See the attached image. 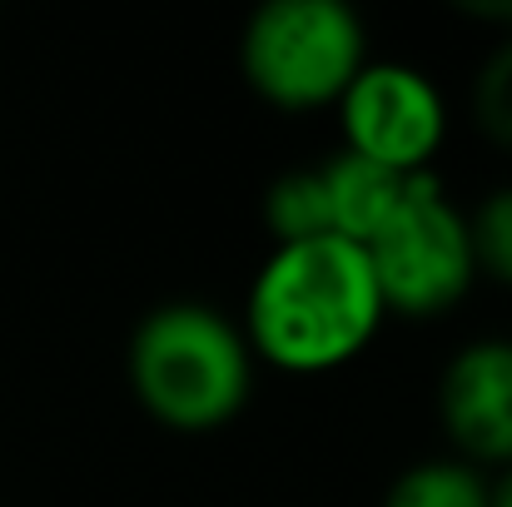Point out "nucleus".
I'll use <instances>...</instances> for the list:
<instances>
[{
  "label": "nucleus",
  "instance_id": "nucleus-3",
  "mask_svg": "<svg viewBox=\"0 0 512 507\" xmlns=\"http://www.w3.org/2000/svg\"><path fill=\"white\" fill-rule=\"evenodd\" d=\"M239 60L264 100L329 105L363 70V20L348 0H264L244 25Z\"/></svg>",
  "mask_w": 512,
  "mask_h": 507
},
{
  "label": "nucleus",
  "instance_id": "nucleus-6",
  "mask_svg": "<svg viewBox=\"0 0 512 507\" xmlns=\"http://www.w3.org/2000/svg\"><path fill=\"white\" fill-rule=\"evenodd\" d=\"M438 413L463 453L483 463H512V343H463L443 368Z\"/></svg>",
  "mask_w": 512,
  "mask_h": 507
},
{
  "label": "nucleus",
  "instance_id": "nucleus-11",
  "mask_svg": "<svg viewBox=\"0 0 512 507\" xmlns=\"http://www.w3.org/2000/svg\"><path fill=\"white\" fill-rule=\"evenodd\" d=\"M468 234H473V259L478 269L498 274L512 284V184L493 189L483 199V209L468 219Z\"/></svg>",
  "mask_w": 512,
  "mask_h": 507
},
{
  "label": "nucleus",
  "instance_id": "nucleus-7",
  "mask_svg": "<svg viewBox=\"0 0 512 507\" xmlns=\"http://www.w3.org/2000/svg\"><path fill=\"white\" fill-rule=\"evenodd\" d=\"M418 174H398V169H383L353 150H339L329 165H324V189H329V214H334V234L363 244L393 209L398 199L408 194Z\"/></svg>",
  "mask_w": 512,
  "mask_h": 507
},
{
  "label": "nucleus",
  "instance_id": "nucleus-10",
  "mask_svg": "<svg viewBox=\"0 0 512 507\" xmlns=\"http://www.w3.org/2000/svg\"><path fill=\"white\" fill-rule=\"evenodd\" d=\"M473 110H478V125H483L498 145H512V30L493 45V55H488L483 70H478Z\"/></svg>",
  "mask_w": 512,
  "mask_h": 507
},
{
  "label": "nucleus",
  "instance_id": "nucleus-4",
  "mask_svg": "<svg viewBox=\"0 0 512 507\" xmlns=\"http://www.w3.org/2000/svg\"><path fill=\"white\" fill-rule=\"evenodd\" d=\"M363 254L383 309L398 314H443L468 294L478 274L468 219L448 204L443 184L428 169L408 184L398 209L363 239Z\"/></svg>",
  "mask_w": 512,
  "mask_h": 507
},
{
  "label": "nucleus",
  "instance_id": "nucleus-9",
  "mask_svg": "<svg viewBox=\"0 0 512 507\" xmlns=\"http://www.w3.org/2000/svg\"><path fill=\"white\" fill-rule=\"evenodd\" d=\"M383 507H488V483L473 463L428 458L393 478Z\"/></svg>",
  "mask_w": 512,
  "mask_h": 507
},
{
  "label": "nucleus",
  "instance_id": "nucleus-8",
  "mask_svg": "<svg viewBox=\"0 0 512 507\" xmlns=\"http://www.w3.org/2000/svg\"><path fill=\"white\" fill-rule=\"evenodd\" d=\"M264 219H269L279 244H304V239L334 234L324 169H289V174H279L269 184V194H264Z\"/></svg>",
  "mask_w": 512,
  "mask_h": 507
},
{
  "label": "nucleus",
  "instance_id": "nucleus-1",
  "mask_svg": "<svg viewBox=\"0 0 512 507\" xmlns=\"http://www.w3.org/2000/svg\"><path fill=\"white\" fill-rule=\"evenodd\" d=\"M383 299L363 244L319 234L274 244L249 289V343L289 373H329L378 334Z\"/></svg>",
  "mask_w": 512,
  "mask_h": 507
},
{
  "label": "nucleus",
  "instance_id": "nucleus-2",
  "mask_svg": "<svg viewBox=\"0 0 512 507\" xmlns=\"http://www.w3.org/2000/svg\"><path fill=\"white\" fill-rule=\"evenodd\" d=\"M249 383V338L209 304H160L130 338V388L170 428H219L244 408Z\"/></svg>",
  "mask_w": 512,
  "mask_h": 507
},
{
  "label": "nucleus",
  "instance_id": "nucleus-12",
  "mask_svg": "<svg viewBox=\"0 0 512 507\" xmlns=\"http://www.w3.org/2000/svg\"><path fill=\"white\" fill-rule=\"evenodd\" d=\"M488 507H512V463H508V473L488 488Z\"/></svg>",
  "mask_w": 512,
  "mask_h": 507
},
{
  "label": "nucleus",
  "instance_id": "nucleus-5",
  "mask_svg": "<svg viewBox=\"0 0 512 507\" xmlns=\"http://www.w3.org/2000/svg\"><path fill=\"white\" fill-rule=\"evenodd\" d=\"M339 110L348 135L343 150L398 174H423L448 125L438 85L403 60H383V65L363 60V70L339 95Z\"/></svg>",
  "mask_w": 512,
  "mask_h": 507
}]
</instances>
